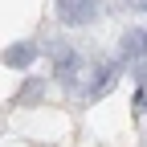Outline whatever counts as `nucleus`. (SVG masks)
I'll return each instance as SVG.
<instances>
[{
	"instance_id": "nucleus-1",
	"label": "nucleus",
	"mask_w": 147,
	"mask_h": 147,
	"mask_svg": "<svg viewBox=\"0 0 147 147\" xmlns=\"http://www.w3.org/2000/svg\"><path fill=\"white\" fill-rule=\"evenodd\" d=\"M49 61H53V82H57L74 102H98L110 94L119 82V61L106 53H86L74 41H53L49 45Z\"/></svg>"
},
{
	"instance_id": "nucleus-2",
	"label": "nucleus",
	"mask_w": 147,
	"mask_h": 147,
	"mask_svg": "<svg viewBox=\"0 0 147 147\" xmlns=\"http://www.w3.org/2000/svg\"><path fill=\"white\" fill-rule=\"evenodd\" d=\"M119 69H127L139 86H147V29H127L119 37Z\"/></svg>"
},
{
	"instance_id": "nucleus-3",
	"label": "nucleus",
	"mask_w": 147,
	"mask_h": 147,
	"mask_svg": "<svg viewBox=\"0 0 147 147\" xmlns=\"http://www.w3.org/2000/svg\"><path fill=\"white\" fill-rule=\"evenodd\" d=\"M57 8V21L61 25H74V29H82V25H94L102 8L94 4V0H61V4H53Z\"/></svg>"
},
{
	"instance_id": "nucleus-4",
	"label": "nucleus",
	"mask_w": 147,
	"mask_h": 147,
	"mask_svg": "<svg viewBox=\"0 0 147 147\" xmlns=\"http://www.w3.org/2000/svg\"><path fill=\"white\" fill-rule=\"evenodd\" d=\"M37 49L33 41H21V45H12V49H4V65H12V69H29L33 61H37Z\"/></svg>"
},
{
	"instance_id": "nucleus-5",
	"label": "nucleus",
	"mask_w": 147,
	"mask_h": 147,
	"mask_svg": "<svg viewBox=\"0 0 147 147\" xmlns=\"http://www.w3.org/2000/svg\"><path fill=\"white\" fill-rule=\"evenodd\" d=\"M135 110H139V115H147V86H139V94H135Z\"/></svg>"
},
{
	"instance_id": "nucleus-6",
	"label": "nucleus",
	"mask_w": 147,
	"mask_h": 147,
	"mask_svg": "<svg viewBox=\"0 0 147 147\" xmlns=\"http://www.w3.org/2000/svg\"><path fill=\"white\" fill-rule=\"evenodd\" d=\"M127 8H135V12H143V16H147V0H143V4H127Z\"/></svg>"
}]
</instances>
